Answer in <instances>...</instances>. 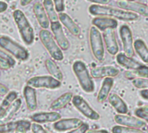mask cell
<instances>
[{"label":"cell","mask_w":148,"mask_h":133,"mask_svg":"<svg viewBox=\"0 0 148 133\" xmlns=\"http://www.w3.org/2000/svg\"><path fill=\"white\" fill-rule=\"evenodd\" d=\"M88 11L91 15L95 16H106L111 18H116L121 21L133 22L139 19L140 16L131 11H127L120 8H115L108 5L92 4L88 8Z\"/></svg>","instance_id":"cell-1"},{"label":"cell","mask_w":148,"mask_h":133,"mask_svg":"<svg viewBox=\"0 0 148 133\" xmlns=\"http://www.w3.org/2000/svg\"><path fill=\"white\" fill-rule=\"evenodd\" d=\"M13 18L24 44L31 45L35 40V32L24 13L20 10H16L13 11Z\"/></svg>","instance_id":"cell-2"},{"label":"cell","mask_w":148,"mask_h":133,"mask_svg":"<svg viewBox=\"0 0 148 133\" xmlns=\"http://www.w3.org/2000/svg\"><path fill=\"white\" fill-rule=\"evenodd\" d=\"M72 68L82 89L88 93H93L95 91V83L86 64L82 61H75Z\"/></svg>","instance_id":"cell-3"},{"label":"cell","mask_w":148,"mask_h":133,"mask_svg":"<svg viewBox=\"0 0 148 133\" xmlns=\"http://www.w3.org/2000/svg\"><path fill=\"white\" fill-rule=\"evenodd\" d=\"M39 38L52 59L58 61L63 60L64 56H63L62 50L58 46L51 32H49L48 29H42L39 32Z\"/></svg>","instance_id":"cell-4"},{"label":"cell","mask_w":148,"mask_h":133,"mask_svg":"<svg viewBox=\"0 0 148 133\" xmlns=\"http://www.w3.org/2000/svg\"><path fill=\"white\" fill-rule=\"evenodd\" d=\"M0 48L16 60L26 61L29 58V51L9 36H0Z\"/></svg>","instance_id":"cell-5"},{"label":"cell","mask_w":148,"mask_h":133,"mask_svg":"<svg viewBox=\"0 0 148 133\" xmlns=\"http://www.w3.org/2000/svg\"><path fill=\"white\" fill-rule=\"evenodd\" d=\"M89 43L94 57L100 62L103 61L105 58L103 38L100 30L95 26H92L89 30Z\"/></svg>","instance_id":"cell-6"},{"label":"cell","mask_w":148,"mask_h":133,"mask_svg":"<svg viewBox=\"0 0 148 133\" xmlns=\"http://www.w3.org/2000/svg\"><path fill=\"white\" fill-rule=\"evenodd\" d=\"M27 85L33 88H47V89H57L62 86V82L56 78L48 75L45 76H35L30 78L27 81Z\"/></svg>","instance_id":"cell-7"},{"label":"cell","mask_w":148,"mask_h":133,"mask_svg":"<svg viewBox=\"0 0 148 133\" xmlns=\"http://www.w3.org/2000/svg\"><path fill=\"white\" fill-rule=\"evenodd\" d=\"M120 36L122 42V48L124 54L129 57H133L134 55V38L133 33L128 25L123 24L121 26L120 29Z\"/></svg>","instance_id":"cell-8"},{"label":"cell","mask_w":148,"mask_h":133,"mask_svg":"<svg viewBox=\"0 0 148 133\" xmlns=\"http://www.w3.org/2000/svg\"><path fill=\"white\" fill-rule=\"evenodd\" d=\"M72 103L74 106L86 118L91 120H98L100 119V114L95 112L89 105L88 103L79 95H75L72 99Z\"/></svg>","instance_id":"cell-9"},{"label":"cell","mask_w":148,"mask_h":133,"mask_svg":"<svg viewBox=\"0 0 148 133\" xmlns=\"http://www.w3.org/2000/svg\"><path fill=\"white\" fill-rule=\"evenodd\" d=\"M49 26L51 28L53 36H54L56 42H57L58 46L61 48L62 50H68L70 46V43L63 32L62 26V23H60V21L52 22V23H50Z\"/></svg>","instance_id":"cell-10"},{"label":"cell","mask_w":148,"mask_h":133,"mask_svg":"<svg viewBox=\"0 0 148 133\" xmlns=\"http://www.w3.org/2000/svg\"><path fill=\"white\" fill-rule=\"evenodd\" d=\"M114 121L119 125L122 126H127V127H132V128H137V129H143L147 126L146 123L137 118V117H133V116H128L126 114H117L114 116Z\"/></svg>","instance_id":"cell-11"},{"label":"cell","mask_w":148,"mask_h":133,"mask_svg":"<svg viewBox=\"0 0 148 133\" xmlns=\"http://www.w3.org/2000/svg\"><path fill=\"white\" fill-rule=\"evenodd\" d=\"M117 5L120 9L134 12L135 14L148 16V5L135 1H118Z\"/></svg>","instance_id":"cell-12"},{"label":"cell","mask_w":148,"mask_h":133,"mask_svg":"<svg viewBox=\"0 0 148 133\" xmlns=\"http://www.w3.org/2000/svg\"><path fill=\"white\" fill-rule=\"evenodd\" d=\"M116 61L120 66L131 72L138 71L142 68H144L145 66L141 62L134 60L133 57H129L126 55L124 53H118L116 55Z\"/></svg>","instance_id":"cell-13"},{"label":"cell","mask_w":148,"mask_h":133,"mask_svg":"<svg viewBox=\"0 0 148 133\" xmlns=\"http://www.w3.org/2000/svg\"><path fill=\"white\" fill-rule=\"evenodd\" d=\"M103 41L107 51L111 55H116L119 53V45L116 39V35L114 29H107L103 32Z\"/></svg>","instance_id":"cell-14"},{"label":"cell","mask_w":148,"mask_h":133,"mask_svg":"<svg viewBox=\"0 0 148 133\" xmlns=\"http://www.w3.org/2000/svg\"><path fill=\"white\" fill-rule=\"evenodd\" d=\"M82 124H83V122L79 119H75V118L64 119H60V120L55 122L53 125V128L56 132H67V131H72V130L79 127Z\"/></svg>","instance_id":"cell-15"},{"label":"cell","mask_w":148,"mask_h":133,"mask_svg":"<svg viewBox=\"0 0 148 133\" xmlns=\"http://www.w3.org/2000/svg\"><path fill=\"white\" fill-rule=\"evenodd\" d=\"M120 74V70L113 66H101L95 67L90 70V74L93 78L100 79L106 77H115Z\"/></svg>","instance_id":"cell-16"},{"label":"cell","mask_w":148,"mask_h":133,"mask_svg":"<svg viewBox=\"0 0 148 133\" xmlns=\"http://www.w3.org/2000/svg\"><path fill=\"white\" fill-rule=\"evenodd\" d=\"M92 24L101 31H105L107 29H114L118 27V22L116 19L106 16H96L93 18Z\"/></svg>","instance_id":"cell-17"},{"label":"cell","mask_w":148,"mask_h":133,"mask_svg":"<svg viewBox=\"0 0 148 133\" xmlns=\"http://www.w3.org/2000/svg\"><path fill=\"white\" fill-rule=\"evenodd\" d=\"M60 113L56 112H49V113H34L30 116V119L34 123L37 124H45V123H55L61 119Z\"/></svg>","instance_id":"cell-18"},{"label":"cell","mask_w":148,"mask_h":133,"mask_svg":"<svg viewBox=\"0 0 148 133\" xmlns=\"http://www.w3.org/2000/svg\"><path fill=\"white\" fill-rule=\"evenodd\" d=\"M33 11L41 28L43 29H48L50 25V23L43 5L39 2L35 3L33 5Z\"/></svg>","instance_id":"cell-19"},{"label":"cell","mask_w":148,"mask_h":133,"mask_svg":"<svg viewBox=\"0 0 148 133\" xmlns=\"http://www.w3.org/2000/svg\"><path fill=\"white\" fill-rule=\"evenodd\" d=\"M60 23L75 36H79L81 35V29L77 23L66 13L61 12L58 14Z\"/></svg>","instance_id":"cell-20"},{"label":"cell","mask_w":148,"mask_h":133,"mask_svg":"<svg viewBox=\"0 0 148 133\" xmlns=\"http://www.w3.org/2000/svg\"><path fill=\"white\" fill-rule=\"evenodd\" d=\"M114 78L112 77H106L104 79L101 84V87L97 95V101L99 103H103L107 100L110 94V91L114 86Z\"/></svg>","instance_id":"cell-21"},{"label":"cell","mask_w":148,"mask_h":133,"mask_svg":"<svg viewBox=\"0 0 148 133\" xmlns=\"http://www.w3.org/2000/svg\"><path fill=\"white\" fill-rule=\"evenodd\" d=\"M23 97L26 102L27 108L29 111H35L37 108L36 93L35 88L27 85L23 88Z\"/></svg>","instance_id":"cell-22"},{"label":"cell","mask_w":148,"mask_h":133,"mask_svg":"<svg viewBox=\"0 0 148 133\" xmlns=\"http://www.w3.org/2000/svg\"><path fill=\"white\" fill-rule=\"evenodd\" d=\"M108 100L110 105L114 108V110L119 114H127L128 113V106H127V105L116 93L109 94Z\"/></svg>","instance_id":"cell-23"},{"label":"cell","mask_w":148,"mask_h":133,"mask_svg":"<svg viewBox=\"0 0 148 133\" xmlns=\"http://www.w3.org/2000/svg\"><path fill=\"white\" fill-rule=\"evenodd\" d=\"M73 93H65L62 95H61L60 97H58L56 100H55L52 104L50 105V109L53 110L54 112L58 111V110H62L63 109L70 101H72L73 99Z\"/></svg>","instance_id":"cell-24"},{"label":"cell","mask_w":148,"mask_h":133,"mask_svg":"<svg viewBox=\"0 0 148 133\" xmlns=\"http://www.w3.org/2000/svg\"><path fill=\"white\" fill-rule=\"evenodd\" d=\"M17 96H18V94L15 91H10L6 94V96L4 97V99L2 100V102L0 104V119H3L4 114L6 113V112L8 111L10 106L17 99Z\"/></svg>","instance_id":"cell-25"},{"label":"cell","mask_w":148,"mask_h":133,"mask_svg":"<svg viewBox=\"0 0 148 133\" xmlns=\"http://www.w3.org/2000/svg\"><path fill=\"white\" fill-rule=\"evenodd\" d=\"M134 48L139 57L148 64V47L142 39H136L134 42Z\"/></svg>","instance_id":"cell-26"},{"label":"cell","mask_w":148,"mask_h":133,"mask_svg":"<svg viewBox=\"0 0 148 133\" xmlns=\"http://www.w3.org/2000/svg\"><path fill=\"white\" fill-rule=\"evenodd\" d=\"M45 67L52 77L56 78V80H58L60 81L62 80V79H63L62 72L60 69V68L57 66V64L53 60H50V59L46 60L45 61Z\"/></svg>","instance_id":"cell-27"},{"label":"cell","mask_w":148,"mask_h":133,"mask_svg":"<svg viewBox=\"0 0 148 133\" xmlns=\"http://www.w3.org/2000/svg\"><path fill=\"white\" fill-rule=\"evenodd\" d=\"M42 5H43L45 10H46V13H47L49 20V23L59 21L58 14H57V12H56V10L55 9V5H54L52 0H43Z\"/></svg>","instance_id":"cell-28"},{"label":"cell","mask_w":148,"mask_h":133,"mask_svg":"<svg viewBox=\"0 0 148 133\" xmlns=\"http://www.w3.org/2000/svg\"><path fill=\"white\" fill-rule=\"evenodd\" d=\"M21 106H22V100H21V99H18V98H17V99L13 102V104L10 106V108L8 109V111H7L6 113L4 114L3 119H4V120H9V119H12V118L15 116V114L19 111Z\"/></svg>","instance_id":"cell-29"},{"label":"cell","mask_w":148,"mask_h":133,"mask_svg":"<svg viewBox=\"0 0 148 133\" xmlns=\"http://www.w3.org/2000/svg\"><path fill=\"white\" fill-rule=\"evenodd\" d=\"M112 133H146L140 129L127 127L122 125H115L112 128Z\"/></svg>","instance_id":"cell-30"},{"label":"cell","mask_w":148,"mask_h":133,"mask_svg":"<svg viewBox=\"0 0 148 133\" xmlns=\"http://www.w3.org/2000/svg\"><path fill=\"white\" fill-rule=\"evenodd\" d=\"M125 75H126V77L130 78V79H131V76H134V77L138 76V78H148V67L145 65L144 68H142L141 69H140L138 71H134V72L128 71V72H126Z\"/></svg>","instance_id":"cell-31"},{"label":"cell","mask_w":148,"mask_h":133,"mask_svg":"<svg viewBox=\"0 0 148 133\" xmlns=\"http://www.w3.org/2000/svg\"><path fill=\"white\" fill-rule=\"evenodd\" d=\"M31 129V123L28 120H19L15 133H27Z\"/></svg>","instance_id":"cell-32"},{"label":"cell","mask_w":148,"mask_h":133,"mask_svg":"<svg viewBox=\"0 0 148 133\" xmlns=\"http://www.w3.org/2000/svg\"><path fill=\"white\" fill-rule=\"evenodd\" d=\"M17 123H18V121L0 124V133H10L15 132V130L17 126Z\"/></svg>","instance_id":"cell-33"},{"label":"cell","mask_w":148,"mask_h":133,"mask_svg":"<svg viewBox=\"0 0 148 133\" xmlns=\"http://www.w3.org/2000/svg\"><path fill=\"white\" fill-rule=\"evenodd\" d=\"M132 83L138 89H148V78H136L132 80Z\"/></svg>","instance_id":"cell-34"},{"label":"cell","mask_w":148,"mask_h":133,"mask_svg":"<svg viewBox=\"0 0 148 133\" xmlns=\"http://www.w3.org/2000/svg\"><path fill=\"white\" fill-rule=\"evenodd\" d=\"M135 115L137 116V118L148 122V107L144 106L137 108L135 110Z\"/></svg>","instance_id":"cell-35"},{"label":"cell","mask_w":148,"mask_h":133,"mask_svg":"<svg viewBox=\"0 0 148 133\" xmlns=\"http://www.w3.org/2000/svg\"><path fill=\"white\" fill-rule=\"evenodd\" d=\"M56 12L61 13L65 10V0H52Z\"/></svg>","instance_id":"cell-36"},{"label":"cell","mask_w":148,"mask_h":133,"mask_svg":"<svg viewBox=\"0 0 148 133\" xmlns=\"http://www.w3.org/2000/svg\"><path fill=\"white\" fill-rule=\"evenodd\" d=\"M14 66L15 65L13 63H11L8 60H6V59H4V58L0 56V69L7 70V69H10V68H13Z\"/></svg>","instance_id":"cell-37"},{"label":"cell","mask_w":148,"mask_h":133,"mask_svg":"<svg viewBox=\"0 0 148 133\" xmlns=\"http://www.w3.org/2000/svg\"><path fill=\"white\" fill-rule=\"evenodd\" d=\"M89 129V125L87 123H83L82 125H80L79 127L70 131L68 133H86Z\"/></svg>","instance_id":"cell-38"},{"label":"cell","mask_w":148,"mask_h":133,"mask_svg":"<svg viewBox=\"0 0 148 133\" xmlns=\"http://www.w3.org/2000/svg\"><path fill=\"white\" fill-rule=\"evenodd\" d=\"M31 132L33 133H49L42 126L40 125V124L33 123L31 124Z\"/></svg>","instance_id":"cell-39"},{"label":"cell","mask_w":148,"mask_h":133,"mask_svg":"<svg viewBox=\"0 0 148 133\" xmlns=\"http://www.w3.org/2000/svg\"><path fill=\"white\" fill-rule=\"evenodd\" d=\"M0 56L3 57V58H4V59H6V60H8L9 61H10V62L13 63L14 65L16 64V61H15V60L13 59V57H12L10 54L6 53V51H3V50H1V49H0Z\"/></svg>","instance_id":"cell-40"},{"label":"cell","mask_w":148,"mask_h":133,"mask_svg":"<svg viewBox=\"0 0 148 133\" xmlns=\"http://www.w3.org/2000/svg\"><path fill=\"white\" fill-rule=\"evenodd\" d=\"M93 3H97V4H100V5H107L108 4L111 0H88Z\"/></svg>","instance_id":"cell-41"},{"label":"cell","mask_w":148,"mask_h":133,"mask_svg":"<svg viewBox=\"0 0 148 133\" xmlns=\"http://www.w3.org/2000/svg\"><path fill=\"white\" fill-rule=\"evenodd\" d=\"M140 97L143 100L148 101V89H142V90H140Z\"/></svg>","instance_id":"cell-42"},{"label":"cell","mask_w":148,"mask_h":133,"mask_svg":"<svg viewBox=\"0 0 148 133\" xmlns=\"http://www.w3.org/2000/svg\"><path fill=\"white\" fill-rule=\"evenodd\" d=\"M8 93H9L8 87H6L4 85L0 83V94L1 95H6Z\"/></svg>","instance_id":"cell-43"},{"label":"cell","mask_w":148,"mask_h":133,"mask_svg":"<svg viewBox=\"0 0 148 133\" xmlns=\"http://www.w3.org/2000/svg\"><path fill=\"white\" fill-rule=\"evenodd\" d=\"M7 8H8L7 3L3 1H0V13H3V11H5Z\"/></svg>","instance_id":"cell-44"},{"label":"cell","mask_w":148,"mask_h":133,"mask_svg":"<svg viewBox=\"0 0 148 133\" xmlns=\"http://www.w3.org/2000/svg\"><path fill=\"white\" fill-rule=\"evenodd\" d=\"M86 133H109L107 130H88Z\"/></svg>","instance_id":"cell-45"},{"label":"cell","mask_w":148,"mask_h":133,"mask_svg":"<svg viewBox=\"0 0 148 133\" xmlns=\"http://www.w3.org/2000/svg\"><path fill=\"white\" fill-rule=\"evenodd\" d=\"M33 0H20V5L24 7V6H27L29 5L30 3H32Z\"/></svg>","instance_id":"cell-46"},{"label":"cell","mask_w":148,"mask_h":133,"mask_svg":"<svg viewBox=\"0 0 148 133\" xmlns=\"http://www.w3.org/2000/svg\"><path fill=\"white\" fill-rule=\"evenodd\" d=\"M117 1H135V0H117Z\"/></svg>","instance_id":"cell-47"},{"label":"cell","mask_w":148,"mask_h":133,"mask_svg":"<svg viewBox=\"0 0 148 133\" xmlns=\"http://www.w3.org/2000/svg\"><path fill=\"white\" fill-rule=\"evenodd\" d=\"M3 1H10V0H3Z\"/></svg>","instance_id":"cell-48"},{"label":"cell","mask_w":148,"mask_h":133,"mask_svg":"<svg viewBox=\"0 0 148 133\" xmlns=\"http://www.w3.org/2000/svg\"><path fill=\"white\" fill-rule=\"evenodd\" d=\"M0 76H1V72H0Z\"/></svg>","instance_id":"cell-49"}]
</instances>
